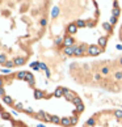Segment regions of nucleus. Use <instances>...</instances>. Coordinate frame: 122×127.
<instances>
[{
	"label": "nucleus",
	"instance_id": "f257e3e1",
	"mask_svg": "<svg viewBox=\"0 0 122 127\" xmlns=\"http://www.w3.org/2000/svg\"><path fill=\"white\" fill-rule=\"evenodd\" d=\"M47 29L50 46L64 62L105 53L121 16V1H55Z\"/></svg>",
	"mask_w": 122,
	"mask_h": 127
},
{
	"label": "nucleus",
	"instance_id": "f03ea898",
	"mask_svg": "<svg viewBox=\"0 0 122 127\" xmlns=\"http://www.w3.org/2000/svg\"><path fill=\"white\" fill-rule=\"evenodd\" d=\"M0 100L16 113L59 127H75L85 110L78 92L40 80L29 69L0 73Z\"/></svg>",
	"mask_w": 122,
	"mask_h": 127
},
{
	"label": "nucleus",
	"instance_id": "7ed1b4c3",
	"mask_svg": "<svg viewBox=\"0 0 122 127\" xmlns=\"http://www.w3.org/2000/svg\"><path fill=\"white\" fill-rule=\"evenodd\" d=\"M53 1H0V67L20 68L30 62L34 45L47 35Z\"/></svg>",
	"mask_w": 122,
	"mask_h": 127
},
{
	"label": "nucleus",
	"instance_id": "20e7f679",
	"mask_svg": "<svg viewBox=\"0 0 122 127\" xmlns=\"http://www.w3.org/2000/svg\"><path fill=\"white\" fill-rule=\"evenodd\" d=\"M68 75L80 87L122 93V55L91 62H74L68 65Z\"/></svg>",
	"mask_w": 122,
	"mask_h": 127
},
{
	"label": "nucleus",
	"instance_id": "39448f33",
	"mask_svg": "<svg viewBox=\"0 0 122 127\" xmlns=\"http://www.w3.org/2000/svg\"><path fill=\"white\" fill-rule=\"evenodd\" d=\"M81 127H122L121 109H102L95 111Z\"/></svg>",
	"mask_w": 122,
	"mask_h": 127
},
{
	"label": "nucleus",
	"instance_id": "423d86ee",
	"mask_svg": "<svg viewBox=\"0 0 122 127\" xmlns=\"http://www.w3.org/2000/svg\"><path fill=\"white\" fill-rule=\"evenodd\" d=\"M0 127H30L24 121L16 118L12 113L7 110L4 103L0 101Z\"/></svg>",
	"mask_w": 122,
	"mask_h": 127
},
{
	"label": "nucleus",
	"instance_id": "0eeeda50",
	"mask_svg": "<svg viewBox=\"0 0 122 127\" xmlns=\"http://www.w3.org/2000/svg\"><path fill=\"white\" fill-rule=\"evenodd\" d=\"M118 39H120V42L122 43V21H121V25L118 28Z\"/></svg>",
	"mask_w": 122,
	"mask_h": 127
}]
</instances>
